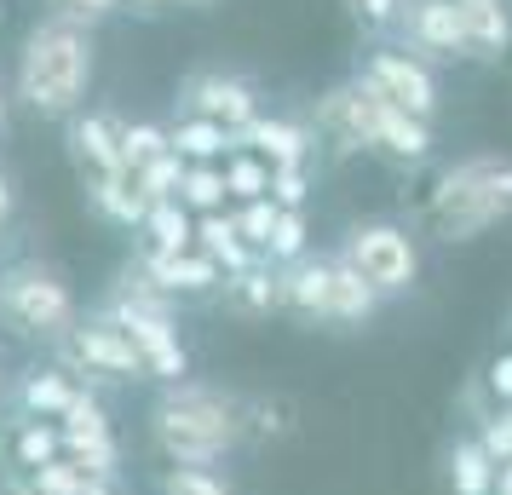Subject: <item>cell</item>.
<instances>
[{
  "mask_svg": "<svg viewBox=\"0 0 512 495\" xmlns=\"http://www.w3.org/2000/svg\"><path fill=\"white\" fill-rule=\"evenodd\" d=\"M340 260H351L363 271V283L392 300V294H409L420 277V248H415V231L409 225H392V219H369V225H351Z\"/></svg>",
  "mask_w": 512,
  "mask_h": 495,
  "instance_id": "6",
  "label": "cell"
},
{
  "mask_svg": "<svg viewBox=\"0 0 512 495\" xmlns=\"http://www.w3.org/2000/svg\"><path fill=\"white\" fill-rule=\"evenodd\" d=\"M121 6H133V12H167V6H179V0H121Z\"/></svg>",
  "mask_w": 512,
  "mask_h": 495,
  "instance_id": "42",
  "label": "cell"
},
{
  "mask_svg": "<svg viewBox=\"0 0 512 495\" xmlns=\"http://www.w3.org/2000/svg\"><path fill=\"white\" fill-rule=\"evenodd\" d=\"M397 47H409L415 58H426L432 70L438 64H466V35L455 18V0H409L403 18H397Z\"/></svg>",
  "mask_w": 512,
  "mask_h": 495,
  "instance_id": "11",
  "label": "cell"
},
{
  "mask_svg": "<svg viewBox=\"0 0 512 495\" xmlns=\"http://www.w3.org/2000/svg\"><path fill=\"white\" fill-rule=\"evenodd\" d=\"M87 202L98 208V219H110L121 231H144V219H150V202L133 185V173H98V179H87Z\"/></svg>",
  "mask_w": 512,
  "mask_h": 495,
  "instance_id": "21",
  "label": "cell"
},
{
  "mask_svg": "<svg viewBox=\"0 0 512 495\" xmlns=\"http://www.w3.org/2000/svg\"><path fill=\"white\" fill-rule=\"evenodd\" d=\"M374 150L397 167H420L432 156V121L409 116V110H397L380 98V127H374Z\"/></svg>",
  "mask_w": 512,
  "mask_h": 495,
  "instance_id": "18",
  "label": "cell"
},
{
  "mask_svg": "<svg viewBox=\"0 0 512 495\" xmlns=\"http://www.w3.org/2000/svg\"><path fill=\"white\" fill-rule=\"evenodd\" d=\"M173 306H179V300L150 283L139 260L121 271L116 288H110L104 306H98L121 334H127V340H133V346H139L144 375L167 380V386L190 380V357H185V340H179V323H173Z\"/></svg>",
  "mask_w": 512,
  "mask_h": 495,
  "instance_id": "4",
  "label": "cell"
},
{
  "mask_svg": "<svg viewBox=\"0 0 512 495\" xmlns=\"http://www.w3.org/2000/svg\"><path fill=\"white\" fill-rule=\"evenodd\" d=\"M305 196H311L305 167H271V202L277 208H305Z\"/></svg>",
  "mask_w": 512,
  "mask_h": 495,
  "instance_id": "36",
  "label": "cell"
},
{
  "mask_svg": "<svg viewBox=\"0 0 512 495\" xmlns=\"http://www.w3.org/2000/svg\"><path fill=\"white\" fill-rule=\"evenodd\" d=\"M236 144L254 150V156H265L271 167H305L317 133H311L305 121H288V116H254L242 133H236Z\"/></svg>",
  "mask_w": 512,
  "mask_h": 495,
  "instance_id": "17",
  "label": "cell"
},
{
  "mask_svg": "<svg viewBox=\"0 0 512 495\" xmlns=\"http://www.w3.org/2000/svg\"><path fill=\"white\" fill-rule=\"evenodd\" d=\"M144 248L156 254H190L196 248V213L185 202H156L144 219Z\"/></svg>",
  "mask_w": 512,
  "mask_h": 495,
  "instance_id": "25",
  "label": "cell"
},
{
  "mask_svg": "<svg viewBox=\"0 0 512 495\" xmlns=\"http://www.w3.org/2000/svg\"><path fill=\"white\" fill-rule=\"evenodd\" d=\"M179 116H208L219 127L242 133L259 116V87L248 75H225V70H196L179 87Z\"/></svg>",
  "mask_w": 512,
  "mask_h": 495,
  "instance_id": "10",
  "label": "cell"
},
{
  "mask_svg": "<svg viewBox=\"0 0 512 495\" xmlns=\"http://www.w3.org/2000/svg\"><path fill=\"white\" fill-rule=\"evenodd\" d=\"M75 392L81 386L70 380V369H24L12 403H18L24 421H64V409L75 403Z\"/></svg>",
  "mask_w": 512,
  "mask_h": 495,
  "instance_id": "19",
  "label": "cell"
},
{
  "mask_svg": "<svg viewBox=\"0 0 512 495\" xmlns=\"http://www.w3.org/2000/svg\"><path fill=\"white\" fill-rule=\"evenodd\" d=\"M466 35V64H501L512 52V6L507 0H455Z\"/></svg>",
  "mask_w": 512,
  "mask_h": 495,
  "instance_id": "15",
  "label": "cell"
},
{
  "mask_svg": "<svg viewBox=\"0 0 512 495\" xmlns=\"http://www.w3.org/2000/svg\"><path fill=\"white\" fill-rule=\"evenodd\" d=\"M0 127H6V93H0Z\"/></svg>",
  "mask_w": 512,
  "mask_h": 495,
  "instance_id": "45",
  "label": "cell"
},
{
  "mask_svg": "<svg viewBox=\"0 0 512 495\" xmlns=\"http://www.w3.org/2000/svg\"><path fill=\"white\" fill-rule=\"evenodd\" d=\"M478 444L495 455V467H507L512 461V415H489L484 432H478Z\"/></svg>",
  "mask_w": 512,
  "mask_h": 495,
  "instance_id": "39",
  "label": "cell"
},
{
  "mask_svg": "<svg viewBox=\"0 0 512 495\" xmlns=\"http://www.w3.org/2000/svg\"><path fill=\"white\" fill-rule=\"evenodd\" d=\"M58 357H64L58 369H70V375H98V380H139L144 375L139 346H133V340L104 317V311L81 317V329L58 346Z\"/></svg>",
  "mask_w": 512,
  "mask_h": 495,
  "instance_id": "8",
  "label": "cell"
},
{
  "mask_svg": "<svg viewBox=\"0 0 512 495\" xmlns=\"http://www.w3.org/2000/svg\"><path fill=\"white\" fill-rule=\"evenodd\" d=\"M449 484H455V495H495L501 467H495V455L478 438H461L449 449Z\"/></svg>",
  "mask_w": 512,
  "mask_h": 495,
  "instance_id": "24",
  "label": "cell"
},
{
  "mask_svg": "<svg viewBox=\"0 0 512 495\" xmlns=\"http://www.w3.org/2000/svg\"><path fill=\"white\" fill-rule=\"evenodd\" d=\"M374 127H380V93H374L363 75L334 81V87L317 98V139H328L340 156L374 150Z\"/></svg>",
  "mask_w": 512,
  "mask_h": 495,
  "instance_id": "9",
  "label": "cell"
},
{
  "mask_svg": "<svg viewBox=\"0 0 512 495\" xmlns=\"http://www.w3.org/2000/svg\"><path fill=\"white\" fill-rule=\"evenodd\" d=\"M121 0H52V12H58V18H75V24H104V18H110V12H116Z\"/></svg>",
  "mask_w": 512,
  "mask_h": 495,
  "instance_id": "37",
  "label": "cell"
},
{
  "mask_svg": "<svg viewBox=\"0 0 512 495\" xmlns=\"http://www.w3.org/2000/svg\"><path fill=\"white\" fill-rule=\"evenodd\" d=\"M12 208H18V190H12V179H6V173H0V231H6Z\"/></svg>",
  "mask_w": 512,
  "mask_h": 495,
  "instance_id": "41",
  "label": "cell"
},
{
  "mask_svg": "<svg viewBox=\"0 0 512 495\" xmlns=\"http://www.w3.org/2000/svg\"><path fill=\"white\" fill-rule=\"evenodd\" d=\"M305 213L300 208H282V219H277V236H271V248H265V265H294V260H305Z\"/></svg>",
  "mask_w": 512,
  "mask_h": 495,
  "instance_id": "33",
  "label": "cell"
},
{
  "mask_svg": "<svg viewBox=\"0 0 512 495\" xmlns=\"http://www.w3.org/2000/svg\"><path fill=\"white\" fill-rule=\"evenodd\" d=\"M24 478L35 484V495H87V484H93V472H81L70 455L41 467V472H24Z\"/></svg>",
  "mask_w": 512,
  "mask_h": 495,
  "instance_id": "34",
  "label": "cell"
},
{
  "mask_svg": "<svg viewBox=\"0 0 512 495\" xmlns=\"http://www.w3.org/2000/svg\"><path fill=\"white\" fill-rule=\"evenodd\" d=\"M225 196H231V190H225V167L219 162H190L185 167L179 202H185L196 219H202V213H225Z\"/></svg>",
  "mask_w": 512,
  "mask_h": 495,
  "instance_id": "29",
  "label": "cell"
},
{
  "mask_svg": "<svg viewBox=\"0 0 512 495\" xmlns=\"http://www.w3.org/2000/svg\"><path fill=\"white\" fill-rule=\"evenodd\" d=\"M121 127H127V121L110 116V110H81V116L70 121V156L87 179H98V173H127Z\"/></svg>",
  "mask_w": 512,
  "mask_h": 495,
  "instance_id": "14",
  "label": "cell"
},
{
  "mask_svg": "<svg viewBox=\"0 0 512 495\" xmlns=\"http://www.w3.org/2000/svg\"><path fill=\"white\" fill-rule=\"evenodd\" d=\"M121 150H127V173H139L144 162H156V156L173 150V133L162 121H127L121 127Z\"/></svg>",
  "mask_w": 512,
  "mask_h": 495,
  "instance_id": "31",
  "label": "cell"
},
{
  "mask_svg": "<svg viewBox=\"0 0 512 495\" xmlns=\"http://www.w3.org/2000/svg\"><path fill=\"white\" fill-rule=\"evenodd\" d=\"M179 6H213V0H179Z\"/></svg>",
  "mask_w": 512,
  "mask_h": 495,
  "instance_id": "46",
  "label": "cell"
},
{
  "mask_svg": "<svg viewBox=\"0 0 512 495\" xmlns=\"http://www.w3.org/2000/svg\"><path fill=\"white\" fill-rule=\"evenodd\" d=\"M346 6L369 29H397V18H403V6H409V0H346Z\"/></svg>",
  "mask_w": 512,
  "mask_h": 495,
  "instance_id": "38",
  "label": "cell"
},
{
  "mask_svg": "<svg viewBox=\"0 0 512 495\" xmlns=\"http://www.w3.org/2000/svg\"><path fill=\"white\" fill-rule=\"evenodd\" d=\"M277 219H282V208L271 202V196H259V202H242V208H236V231H242V242L254 248L259 260H265V248H271V236H277Z\"/></svg>",
  "mask_w": 512,
  "mask_h": 495,
  "instance_id": "32",
  "label": "cell"
},
{
  "mask_svg": "<svg viewBox=\"0 0 512 495\" xmlns=\"http://www.w3.org/2000/svg\"><path fill=\"white\" fill-rule=\"evenodd\" d=\"M52 461H64V426L52 421H18L12 426V467L18 472H41Z\"/></svg>",
  "mask_w": 512,
  "mask_h": 495,
  "instance_id": "26",
  "label": "cell"
},
{
  "mask_svg": "<svg viewBox=\"0 0 512 495\" xmlns=\"http://www.w3.org/2000/svg\"><path fill=\"white\" fill-rule=\"evenodd\" d=\"M225 306L236 317H271L282 311V283H277V265H254V271H242V277H225Z\"/></svg>",
  "mask_w": 512,
  "mask_h": 495,
  "instance_id": "22",
  "label": "cell"
},
{
  "mask_svg": "<svg viewBox=\"0 0 512 495\" xmlns=\"http://www.w3.org/2000/svg\"><path fill=\"white\" fill-rule=\"evenodd\" d=\"M501 495H512V461L501 467Z\"/></svg>",
  "mask_w": 512,
  "mask_h": 495,
  "instance_id": "44",
  "label": "cell"
},
{
  "mask_svg": "<svg viewBox=\"0 0 512 495\" xmlns=\"http://www.w3.org/2000/svg\"><path fill=\"white\" fill-rule=\"evenodd\" d=\"M282 283V311H294V317H305V323H328V306H334V260H294L277 271Z\"/></svg>",
  "mask_w": 512,
  "mask_h": 495,
  "instance_id": "16",
  "label": "cell"
},
{
  "mask_svg": "<svg viewBox=\"0 0 512 495\" xmlns=\"http://www.w3.org/2000/svg\"><path fill=\"white\" fill-rule=\"evenodd\" d=\"M64 455H70L81 472L93 478H116L121 467V449H116V432H110V415L93 392H75V403L64 409Z\"/></svg>",
  "mask_w": 512,
  "mask_h": 495,
  "instance_id": "12",
  "label": "cell"
},
{
  "mask_svg": "<svg viewBox=\"0 0 512 495\" xmlns=\"http://www.w3.org/2000/svg\"><path fill=\"white\" fill-rule=\"evenodd\" d=\"M185 156L179 150H167V156H156V162H144L139 173H133V185L144 190V202L156 208V202H179V185H185Z\"/></svg>",
  "mask_w": 512,
  "mask_h": 495,
  "instance_id": "30",
  "label": "cell"
},
{
  "mask_svg": "<svg viewBox=\"0 0 512 495\" xmlns=\"http://www.w3.org/2000/svg\"><path fill=\"white\" fill-rule=\"evenodd\" d=\"M484 386H489V398L512 403V352L489 357V369H484Z\"/></svg>",
  "mask_w": 512,
  "mask_h": 495,
  "instance_id": "40",
  "label": "cell"
},
{
  "mask_svg": "<svg viewBox=\"0 0 512 495\" xmlns=\"http://www.w3.org/2000/svg\"><path fill=\"white\" fill-rule=\"evenodd\" d=\"M150 432H156V449L167 455V467H213L242 444L248 415H242V398H231V392L202 386V380H179L162 392Z\"/></svg>",
  "mask_w": 512,
  "mask_h": 495,
  "instance_id": "2",
  "label": "cell"
},
{
  "mask_svg": "<svg viewBox=\"0 0 512 495\" xmlns=\"http://www.w3.org/2000/svg\"><path fill=\"white\" fill-rule=\"evenodd\" d=\"M162 495H231V484L213 467H167L162 472Z\"/></svg>",
  "mask_w": 512,
  "mask_h": 495,
  "instance_id": "35",
  "label": "cell"
},
{
  "mask_svg": "<svg viewBox=\"0 0 512 495\" xmlns=\"http://www.w3.org/2000/svg\"><path fill=\"white\" fill-rule=\"evenodd\" d=\"M512 219V156L507 150H478L438 173L426 190V225L443 242H472Z\"/></svg>",
  "mask_w": 512,
  "mask_h": 495,
  "instance_id": "3",
  "label": "cell"
},
{
  "mask_svg": "<svg viewBox=\"0 0 512 495\" xmlns=\"http://www.w3.org/2000/svg\"><path fill=\"white\" fill-rule=\"evenodd\" d=\"M357 75H363L386 104H397V110H409V116H420V121L438 116V98H443L438 70H432L426 58H415L409 47H374L369 58L357 64Z\"/></svg>",
  "mask_w": 512,
  "mask_h": 495,
  "instance_id": "7",
  "label": "cell"
},
{
  "mask_svg": "<svg viewBox=\"0 0 512 495\" xmlns=\"http://www.w3.org/2000/svg\"><path fill=\"white\" fill-rule=\"evenodd\" d=\"M139 265H144V277L162 294H173V300H208V294L225 288V271L202 248H190V254H156V248H144Z\"/></svg>",
  "mask_w": 512,
  "mask_h": 495,
  "instance_id": "13",
  "label": "cell"
},
{
  "mask_svg": "<svg viewBox=\"0 0 512 495\" xmlns=\"http://www.w3.org/2000/svg\"><path fill=\"white\" fill-rule=\"evenodd\" d=\"M380 311V294L363 283V271L351 260H334V306H328V323H369Z\"/></svg>",
  "mask_w": 512,
  "mask_h": 495,
  "instance_id": "27",
  "label": "cell"
},
{
  "mask_svg": "<svg viewBox=\"0 0 512 495\" xmlns=\"http://www.w3.org/2000/svg\"><path fill=\"white\" fill-rule=\"evenodd\" d=\"M87 495H116V484H110V478H93V484H87Z\"/></svg>",
  "mask_w": 512,
  "mask_h": 495,
  "instance_id": "43",
  "label": "cell"
},
{
  "mask_svg": "<svg viewBox=\"0 0 512 495\" xmlns=\"http://www.w3.org/2000/svg\"><path fill=\"white\" fill-rule=\"evenodd\" d=\"M196 248H202V254L225 271V277H242V271L265 265L254 248L242 242V231H236V213H202V219H196Z\"/></svg>",
  "mask_w": 512,
  "mask_h": 495,
  "instance_id": "20",
  "label": "cell"
},
{
  "mask_svg": "<svg viewBox=\"0 0 512 495\" xmlns=\"http://www.w3.org/2000/svg\"><path fill=\"white\" fill-rule=\"evenodd\" d=\"M167 133H173V150H179L185 162H225L236 150V133L219 127V121H208V116H179Z\"/></svg>",
  "mask_w": 512,
  "mask_h": 495,
  "instance_id": "23",
  "label": "cell"
},
{
  "mask_svg": "<svg viewBox=\"0 0 512 495\" xmlns=\"http://www.w3.org/2000/svg\"><path fill=\"white\" fill-rule=\"evenodd\" d=\"M0 317L29 340H52L64 346L81 329V300L64 283V271H52L41 260H18L0 271Z\"/></svg>",
  "mask_w": 512,
  "mask_h": 495,
  "instance_id": "5",
  "label": "cell"
},
{
  "mask_svg": "<svg viewBox=\"0 0 512 495\" xmlns=\"http://www.w3.org/2000/svg\"><path fill=\"white\" fill-rule=\"evenodd\" d=\"M93 70H98L93 29L52 12L18 47V98H24L29 116L41 121H75L87 93H93Z\"/></svg>",
  "mask_w": 512,
  "mask_h": 495,
  "instance_id": "1",
  "label": "cell"
},
{
  "mask_svg": "<svg viewBox=\"0 0 512 495\" xmlns=\"http://www.w3.org/2000/svg\"><path fill=\"white\" fill-rule=\"evenodd\" d=\"M219 167H225V190L236 196V208H242V202H259V196H271V162H265V156H254V150L236 144Z\"/></svg>",
  "mask_w": 512,
  "mask_h": 495,
  "instance_id": "28",
  "label": "cell"
}]
</instances>
